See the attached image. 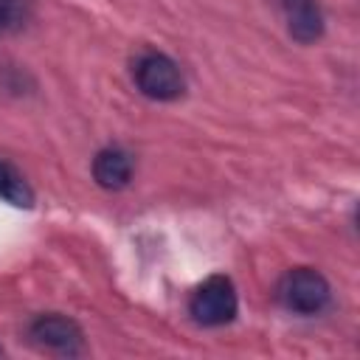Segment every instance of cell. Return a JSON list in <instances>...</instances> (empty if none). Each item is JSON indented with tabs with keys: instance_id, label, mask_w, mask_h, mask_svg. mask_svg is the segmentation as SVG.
Instances as JSON below:
<instances>
[{
	"instance_id": "4",
	"label": "cell",
	"mask_w": 360,
	"mask_h": 360,
	"mask_svg": "<svg viewBox=\"0 0 360 360\" xmlns=\"http://www.w3.org/2000/svg\"><path fill=\"white\" fill-rule=\"evenodd\" d=\"M28 338L34 346L51 352V354H62V357H76L84 352V335L82 326L62 315V312H42L28 323Z\"/></svg>"
},
{
	"instance_id": "7",
	"label": "cell",
	"mask_w": 360,
	"mask_h": 360,
	"mask_svg": "<svg viewBox=\"0 0 360 360\" xmlns=\"http://www.w3.org/2000/svg\"><path fill=\"white\" fill-rule=\"evenodd\" d=\"M0 197L8 200L17 208H31L34 205V191L25 183V177L6 160H0Z\"/></svg>"
},
{
	"instance_id": "5",
	"label": "cell",
	"mask_w": 360,
	"mask_h": 360,
	"mask_svg": "<svg viewBox=\"0 0 360 360\" xmlns=\"http://www.w3.org/2000/svg\"><path fill=\"white\" fill-rule=\"evenodd\" d=\"M287 14V31L295 42L309 45L323 34V11L318 0H278Z\"/></svg>"
},
{
	"instance_id": "6",
	"label": "cell",
	"mask_w": 360,
	"mask_h": 360,
	"mask_svg": "<svg viewBox=\"0 0 360 360\" xmlns=\"http://www.w3.org/2000/svg\"><path fill=\"white\" fill-rule=\"evenodd\" d=\"M132 172H135V163H132V155L118 149V146H107L101 149L96 158H93V177L101 188L107 191H121L129 186L132 180Z\"/></svg>"
},
{
	"instance_id": "1",
	"label": "cell",
	"mask_w": 360,
	"mask_h": 360,
	"mask_svg": "<svg viewBox=\"0 0 360 360\" xmlns=\"http://www.w3.org/2000/svg\"><path fill=\"white\" fill-rule=\"evenodd\" d=\"M132 82L146 98L155 101H174L186 90L180 65L160 51H143L132 62Z\"/></svg>"
},
{
	"instance_id": "8",
	"label": "cell",
	"mask_w": 360,
	"mask_h": 360,
	"mask_svg": "<svg viewBox=\"0 0 360 360\" xmlns=\"http://www.w3.org/2000/svg\"><path fill=\"white\" fill-rule=\"evenodd\" d=\"M31 17V0H0V34L20 31Z\"/></svg>"
},
{
	"instance_id": "3",
	"label": "cell",
	"mask_w": 360,
	"mask_h": 360,
	"mask_svg": "<svg viewBox=\"0 0 360 360\" xmlns=\"http://www.w3.org/2000/svg\"><path fill=\"white\" fill-rule=\"evenodd\" d=\"M236 309H239V298L228 276L205 278L188 298V315L200 326H225L236 318Z\"/></svg>"
},
{
	"instance_id": "2",
	"label": "cell",
	"mask_w": 360,
	"mask_h": 360,
	"mask_svg": "<svg viewBox=\"0 0 360 360\" xmlns=\"http://www.w3.org/2000/svg\"><path fill=\"white\" fill-rule=\"evenodd\" d=\"M332 287L315 267H292L278 281V301L295 315H318L329 307Z\"/></svg>"
},
{
	"instance_id": "9",
	"label": "cell",
	"mask_w": 360,
	"mask_h": 360,
	"mask_svg": "<svg viewBox=\"0 0 360 360\" xmlns=\"http://www.w3.org/2000/svg\"><path fill=\"white\" fill-rule=\"evenodd\" d=\"M0 354H3V349H0Z\"/></svg>"
}]
</instances>
